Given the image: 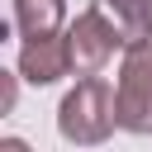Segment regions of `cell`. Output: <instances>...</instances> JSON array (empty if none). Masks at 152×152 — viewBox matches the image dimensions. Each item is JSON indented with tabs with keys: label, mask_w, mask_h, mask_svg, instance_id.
Masks as SVG:
<instances>
[{
	"label": "cell",
	"mask_w": 152,
	"mask_h": 152,
	"mask_svg": "<svg viewBox=\"0 0 152 152\" xmlns=\"http://www.w3.org/2000/svg\"><path fill=\"white\" fill-rule=\"evenodd\" d=\"M95 10L109 19L124 48L152 43V0H95Z\"/></svg>",
	"instance_id": "obj_6"
},
{
	"label": "cell",
	"mask_w": 152,
	"mask_h": 152,
	"mask_svg": "<svg viewBox=\"0 0 152 152\" xmlns=\"http://www.w3.org/2000/svg\"><path fill=\"white\" fill-rule=\"evenodd\" d=\"M114 100H119V128L152 138V43L124 48Z\"/></svg>",
	"instance_id": "obj_2"
},
{
	"label": "cell",
	"mask_w": 152,
	"mask_h": 152,
	"mask_svg": "<svg viewBox=\"0 0 152 152\" xmlns=\"http://www.w3.org/2000/svg\"><path fill=\"white\" fill-rule=\"evenodd\" d=\"M71 71V57H66V33L62 38H48V43H24L19 48V76L33 81V86H52Z\"/></svg>",
	"instance_id": "obj_4"
},
{
	"label": "cell",
	"mask_w": 152,
	"mask_h": 152,
	"mask_svg": "<svg viewBox=\"0 0 152 152\" xmlns=\"http://www.w3.org/2000/svg\"><path fill=\"white\" fill-rule=\"evenodd\" d=\"M62 24H66V0H14V33L24 43L62 38Z\"/></svg>",
	"instance_id": "obj_5"
},
{
	"label": "cell",
	"mask_w": 152,
	"mask_h": 152,
	"mask_svg": "<svg viewBox=\"0 0 152 152\" xmlns=\"http://www.w3.org/2000/svg\"><path fill=\"white\" fill-rule=\"evenodd\" d=\"M0 152H28V142H24V138H5V142H0Z\"/></svg>",
	"instance_id": "obj_7"
},
{
	"label": "cell",
	"mask_w": 152,
	"mask_h": 152,
	"mask_svg": "<svg viewBox=\"0 0 152 152\" xmlns=\"http://www.w3.org/2000/svg\"><path fill=\"white\" fill-rule=\"evenodd\" d=\"M119 128V100H114V86L90 76V81H76L62 104H57V133L76 147H95L104 142L109 133Z\"/></svg>",
	"instance_id": "obj_1"
},
{
	"label": "cell",
	"mask_w": 152,
	"mask_h": 152,
	"mask_svg": "<svg viewBox=\"0 0 152 152\" xmlns=\"http://www.w3.org/2000/svg\"><path fill=\"white\" fill-rule=\"evenodd\" d=\"M114 48H124V43H119V33L109 28V19H104L95 5L66 24V57H71V71H76L81 81H90V76L114 57Z\"/></svg>",
	"instance_id": "obj_3"
}]
</instances>
